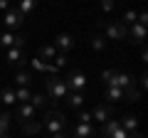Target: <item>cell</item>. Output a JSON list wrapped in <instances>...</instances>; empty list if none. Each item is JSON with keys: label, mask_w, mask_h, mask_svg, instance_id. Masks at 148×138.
Masks as SVG:
<instances>
[{"label": "cell", "mask_w": 148, "mask_h": 138, "mask_svg": "<svg viewBox=\"0 0 148 138\" xmlns=\"http://www.w3.org/2000/svg\"><path fill=\"white\" fill-rule=\"evenodd\" d=\"M40 123H42V128L49 136H54V133H67V116L62 111H57V109H47V113H45V118Z\"/></svg>", "instance_id": "obj_1"}, {"label": "cell", "mask_w": 148, "mask_h": 138, "mask_svg": "<svg viewBox=\"0 0 148 138\" xmlns=\"http://www.w3.org/2000/svg\"><path fill=\"white\" fill-rule=\"evenodd\" d=\"M101 81L106 86H119V89H128V86H136V79L128 72H116V69H104L101 72Z\"/></svg>", "instance_id": "obj_2"}, {"label": "cell", "mask_w": 148, "mask_h": 138, "mask_svg": "<svg viewBox=\"0 0 148 138\" xmlns=\"http://www.w3.org/2000/svg\"><path fill=\"white\" fill-rule=\"evenodd\" d=\"M45 89H47V99H54V101L67 99V94H69L64 79H59V77H49V79H45Z\"/></svg>", "instance_id": "obj_3"}, {"label": "cell", "mask_w": 148, "mask_h": 138, "mask_svg": "<svg viewBox=\"0 0 148 138\" xmlns=\"http://www.w3.org/2000/svg\"><path fill=\"white\" fill-rule=\"evenodd\" d=\"M106 40H114V42H119V40H126L128 35V27L123 25L121 20L119 22H104V32H101Z\"/></svg>", "instance_id": "obj_4"}, {"label": "cell", "mask_w": 148, "mask_h": 138, "mask_svg": "<svg viewBox=\"0 0 148 138\" xmlns=\"http://www.w3.org/2000/svg\"><path fill=\"white\" fill-rule=\"evenodd\" d=\"M64 84H67L69 91H84L86 89V74L82 69H72L67 74V79H64Z\"/></svg>", "instance_id": "obj_5"}, {"label": "cell", "mask_w": 148, "mask_h": 138, "mask_svg": "<svg viewBox=\"0 0 148 138\" xmlns=\"http://www.w3.org/2000/svg\"><path fill=\"white\" fill-rule=\"evenodd\" d=\"M101 138H131V136L121 128L119 118H109L104 123V128H101Z\"/></svg>", "instance_id": "obj_6"}, {"label": "cell", "mask_w": 148, "mask_h": 138, "mask_svg": "<svg viewBox=\"0 0 148 138\" xmlns=\"http://www.w3.org/2000/svg\"><path fill=\"white\" fill-rule=\"evenodd\" d=\"M74 44H77V40H74V35H69V32H59L57 37H54L52 47L57 49L59 54H69L74 49Z\"/></svg>", "instance_id": "obj_7"}, {"label": "cell", "mask_w": 148, "mask_h": 138, "mask_svg": "<svg viewBox=\"0 0 148 138\" xmlns=\"http://www.w3.org/2000/svg\"><path fill=\"white\" fill-rule=\"evenodd\" d=\"M15 118L17 123H22V126H25V123H30V121H35L37 118V109L32 106V104H17V111H15Z\"/></svg>", "instance_id": "obj_8"}, {"label": "cell", "mask_w": 148, "mask_h": 138, "mask_svg": "<svg viewBox=\"0 0 148 138\" xmlns=\"http://www.w3.org/2000/svg\"><path fill=\"white\" fill-rule=\"evenodd\" d=\"M27 40L15 32H0V49H10V47H25Z\"/></svg>", "instance_id": "obj_9"}, {"label": "cell", "mask_w": 148, "mask_h": 138, "mask_svg": "<svg viewBox=\"0 0 148 138\" xmlns=\"http://www.w3.org/2000/svg\"><path fill=\"white\" fill-rule=\"evenodd\" d=\"M22 22H25V17H22L15 8L5 10V15H3V25L8 27V32H12V30H17V27H22Z\"/></svg>", "instance_id": "obj_10"}, {"label": "cell", "mask_w": 148, "mask_h": 138, "mask_svg": "<svg viewBox=\"0 0 148 138\" xmlns=\"http://www.w3.org/2000/svg\"><path fill=\"white\" fill-rule=\"evenodd\" d=\"M91 116H94V121L106 123L109 118H114V106H111V104H99V106L91 111Z\"/></svg>", "instance_id": "obj_11"}, {"label": "cell", "mask_w": 148, "mask_h": 138, "mask_svg": "<svg viewBox=\"0 0 148 138\" xmlns=\"http://www.w3.org/2000/svg\"><path fill=\"white\" fill-rule=\"evenodd\" d=\"M5 59L10 67H20L22 62H25V47H10L5 49Z\"/></svg>", "instance_id": "obj_12"}, {"label": "cell", "mask_w": 148, "mask_h": 138, "mask_svg": "<svg viewBox=\"0 0 148 138\" xmlns=\"http://www.w3.org/2000/svg\"><path fill=\"white\" fill-rule=\"evenodd\" d=\"M126 37H131L133 44H141V47H143V40H146V25L133 22V25L128 27V35H126Z\"/></svg>", "instance_id": "obj_13"}, {"label": "cell", "mask_w": 148, "mask_h": 138, "mask_svg": "<svg viewBox=\"0 0 148 138\" xmlns=\"http://www.w3.org/2000/svg\"><path fill=\"white\" fill-rule=\"evenodd\" d=\"M96 133H94V126L91 123H77L74 126V131H72V138H94Z\"/></svg>", "instance_id": "obj_14"}, {"label": "cell", "mask_w": 148, "mask_h": 138, "mask_svg": "<svg viewBox=\"0 0 148 138\" xmlns=\"http://www.w3.org/2000/svg\"><path fill=\"white\" fill-rule=\"evenodd\" d=\"M84 91H69L67 94V106L69 109H77V111H79L82 106H84Z\"/></svg>", "instance_id": "obj_15"}, {"label": "cell", "mask_w": 148, "mask_h": 138, "mask_svg": "<svg viewBox=\"0 0 148 138\" xmlns=\"http://www.w3.org/2000/svg\"><path fill=\"white\" fill-rule=\"evenodd\" d=\"M119 123H121V128H123V131L128 133V136L138 131V116H133V113H126V116H123V118H121Z\"/></svg>", "instance_id": "obj_16"}, {"label": "cell", "mask_w": 148, "mask_h": 138, "mask_svg": "<svg viewBox=\"0 0 148 138\" xmlns=\"http://www.w3.org/2000/svg\"><path fill=\"white\" fill-rule=\"evenodd\" d=\"M37 3H40V0H17V8H15V10L20 12L22 17H27V15L37 8Z\"/></svg>", "instance_id": "obj_17"}, {"label": "cell", "mask_w": 148, "mask_h": 138, "mask_svg": "<svg viewBox=\"0 0 148 138\" xmlns=\"http://www.w3.org/2000/svg\"><path fill=\"white\" fill-rule=\"evenodd\" d=\"M0 101L5 104V106H15L17 99H15V86H5V89L0 91Z\"/></svg>", "instance_id": "obj_18"}, {"label": "cell", "mask_w": 148, "mask_h": 138, "mask_svg": "<svg viewBox=\"0 0 148 138\" xmlns=\"http://www.w3.org/2000/svg\"><path fill=\"white\" fill-rule=\"evenodd\" d=\"M106 44H109V40H106L101 32H94V35H91V49H94V52H104Z\"/></svg>", "instance_id": "obj_19"}, {"label": "cell", "mask_w": 148, "mask_h": 138, "mask_svg": "<svg viewBox=\"0 0 148 138\" xmlns=\"http://www.w3.org/2000/svg\"><path fill=\"white\" fill-rule=\"evenodd\" d=\"M32 81H35V74H32V72H25V69H22V72L15 74V86H30Z\"/></svg>", "instance_id": "obj_20"}, {"label": "cell", "mask_w": 148, "mask_h": 138, "mask_svg": "<svg viewBox=\"0 0 148 138\" xmlns=\"http://www.w3.org/2000/svg\"><path fill=\"white\" fill-rule=\"evenodd\" d=\"M10 126H12V113H8V111L0 109V136L10 133Z\"/></svg>", "instance_id": "obj_21"}, {"label": "cell", "mask_w": 148, "mask_h": 138, "mask_svg": "<svg viewBox=\"0 0 148 138\" xmlns=\"http://www.w3.org/2000/svg\"><path fill=\"white\" fill-rule=\"evenodd\" d=\"M15 99H17V104H27L32 99V89L30 86H15Z\"/></svg>", "instance_id": "obj_22"}, {"label": "cell", "mask_w": 148, "mask_h": 138, "mask_svg": "<svg viewBox=\"0 0 148 138\" xmlns=\"http://www.w3.org/2000/svg\"><path fill=\"white\" fill-rule=\"evenodd\" d=\"M106 101L109 104H114V101H121L123 99V89H119V86H106Z\"/></svg>", "instance_id": "obj_23"}, {"label": "cell", "mask_w": 148, "mask_h": 138, "mask_svg": "<svg viewBox=\"0 0 148 138\" xmlns=\"http://www.w3.org/2000/svg\"><path fill=\"white\" fill-rule=\"evenodd\" d=\"M27 104H32L35 109H45V106L49 104V99H47L45 94H37V91H32V99L27 101Z\"/></svg>", "instance_id": "obj_24"}, {"label": "cell", "mask_w": 148, "mask_h": 138, "mask_svg": "<svg viewBox=\"0 0 148 138\" xmlns=\"http://www.w3.org/2000/svg\"><path fill=\"white\" fill-rule=\"evenodd\" d=\"M54 54H57V49H54L52 44H45V47L40 49V59H42L45 64H47V62H52V59H54Z\"/></svg>", "instance_id": "obj_25"}, {"label": "cell", "mask_w": 148, "mask_h": 138, "mask_svg": "<svg viewBox=\"0 0 148 138\" xmlns=\"http://www.w3.org/2000/svg\"><path fill=\"white\" fill-rule=\"evenodd\" d=\"M22 128H25V133H27V136H35V133H40V131H42V123H40V121H30V123H25Z\"/></svg>", "instance_id": "obj_26"}, {"label": "cell", "mask_w": 148, "mask_h": 138, "mask_svg": "<svg viewBox=\"0 0 148 138\" xmlns=\"http://www.w3.org/2000/svg\"><path fill=\"white\" fill-rule=\"evenodd\" d=\"M123 25H126V27H131L133 25V22H138V12L136 10H126V12H123Z\"/></svg>", "instance_id": "obj_27"}, {"label": "cell", "mask_w": 148, "mask_h": 138, "mask_svg": "<svg viewBox=\"0 0 148 138\" xmlns=\"http://www.w3.org/2000/svg\"><path fill=\"white\" fill-rule=\"evenodd\" d=\"M30 67H32V72H47V64H45V62H42L40 57L30 59Z\"/></svg>", "instance_id": "obj_28"}, {"label": "cell", "mask_w": 148, "mask_h": 138, "mask_svg": "<svg viewBox=\"0 0 148 138\" xmlns=\"http://www.w3.org/2000/svg\"><path fill=\"white\" fill-rule=\"evenodd\" d=\"M91 111H84V109H79V113H77V123H91Z\"/></svg>", "instance_id": "obj_29"}, {"label": "cell", "mask_w": 148, "mask_h": 138, "mask_svg": "<svg viewBox=\"0 0 148 138\" xmlns=\"http://www.w3.org/2000/svg\"><path fill=\"white\" fill-rule=\"evenodd\" d=\"M99 5H101V10L109 15V12H114V0H99Z\"/></svg>", "instance_id": "obj_30"}, {"label": "cell", "mask_w": 148, "mask_h": 138, "mask_svg": "<svg viewBox=\"0 0 148 138\" xmlns=\"http://www.w3.org/2000/svg\"><path fill=\"white\" fill-rule=\"evenodd\" d=\"M146 79H148V77H146V74H141V79H138V89H141V91H143V89H146V84H148V81H146Z\"/></svg>", "instance_id": "obj_31"}, {"label": "cell", "mask_w": 148, "mask_h": 138, "mask_svg": "<svg viewBox=\"0 0 148 138\" xmlns=\"http://www.w3.org/2000/svg\"><path fill=\"white\" fill-rule=\"evenodd\" d=\"M138 22H141V25H148V15L146 12H138Z\"/></svg>", "instance_id": "obj_32"}, {"label": "cell", "mask_w": 148, "mask_h": 138, "mask_svg": "<svg viewBox=\"0 0 148 138\" xmlns=\"http://www.w3.org/2000/svg\"><path fill=\"white\" fill-rule=\"evenodd\" d=\"M0 10H3V12L10 10V0H0Z\"/></svg>", "instance_id": "obj_33"}, {"label": "cell", "mask_w": 148, "mask_h": 138, "mask_svg": "<svg viewBox=\"0 0 148 138\" xmlns=\"http://www.w3.org/2000/svg\"><path fill=\"white\" fill-rule=\"evenodd\" d=\"M131 138H146V136H143L141 131H136V133H131Z\"/></svg>", "instance_id": "obj_34"}, {"label": "cell", "mask_w": 148, "mask_h": 138, "mask_svg": "<svg viewBox=\"0 0 148 138\" xmlns=\"http://www.w3.org/2000/svg\"><path fill=\"white\" fill-rule=\"evenodd\" d=\"M0 138H12V136H10V133H5V136H0Z\"/></svg>", "instance_id": "obj_35"}]
</instances>
